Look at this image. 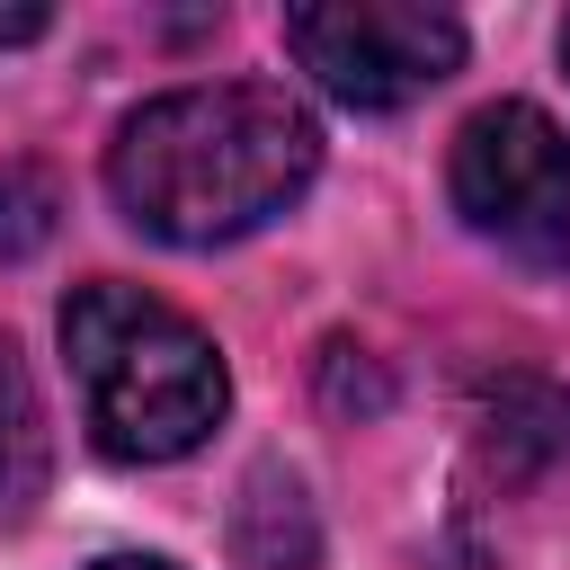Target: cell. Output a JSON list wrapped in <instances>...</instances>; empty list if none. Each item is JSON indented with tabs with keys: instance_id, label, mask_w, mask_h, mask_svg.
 I'll use <instances>...</instances> for the list:
<instances>
[{
	"instance_id": "cell-1",
	"label": "cell",
	"mask_w": 570,
	"mask_h": 570,
	"mask_svg": "<svg viewBox=\"0 0 570 570\" xmlns=\"http://www.w3.org/2000/svg\"><path fill=\"white\" fill-rule=\"evenodd\" d=\"M321 169V125L276 80H205L142 98L107 142V196L169 249H214L276 223Z\"/></svg>"
},
{
	"instance_id": "cell-2",
	"label": "cell",
	"mask_w": 570,
	"mask_h": 570,
	"mask_svg": "<svg viewBox=\"0 0 570 570\" xmlns=\"http://www.w3.org/2000/svg\"><path fill=\"white\" fill-rule=\"evenodd\" d=\"M62 356H71L89 436L116 463H178L232 410L223 347L187 312H169L142 285H116V276L71 285V303H62Z\"/></svg>"
},
{
	"instance_id": "cell-3",
	"label": "cell",
	"mask_w": 570,
	"mask_h": 570,
	"mask_svg": "<svg viewBox=\"0 0 570 570\" xmlns=\"http://www.w3.org/2000/svg\"><path fill=\"white\" fill-rule=\"evenodd\" d=\"M445 187H454V214L508 258L570 267V134L534 98H499L463 116Z\"/></svg>"
},
{
	"instance_id": "cell-4",
	"label": "cell",
	"mask_w": 570,
	"mask_h": 570,
	"mask_svg": "<svg viewBox=\"0 0 570 570\" xmlns=\"http://www.w3.org/2000/svg\"><path fill=\"white\" fill-rule=\"evenodd\" d=\"M285 53L356 116L428 98L463 62V18L428 0H303L285 9Z\"/></svg>"
},
{
	"instance_id": "cell-5",
	"label": "cell",
	"mask_w": 570,
	"mask_h": 570,
	"mask_svg": "<svg viewBox=\"0 0 570 570\" xmlns=\"http://www.w3.org/2000/svg\"><path fill=\"white\" fill-rule=\"evenodd\" d=\"M53 481V436H45V401L36 374L18 356V338L0 330V525H27L36 499Z\"/></svg>"
},
{
	"instance_id": "cell-6",
	"label": "cell",
	"mask_w": 570,
	"mask_h": 570,
	"mask_svg": "<svg viewBox=\"0 0 570 570\" xmlns=\"http://www.w3.org/2000/svg\"><path fill=\"white\" fill-rule=\"evenodd\" d=\"M232 552L249 570H312L321 534H312V508H303V481L258 463L249 490H240V517H232Z\"/></svg>"
},
{
	"instance_id": "cell-7",
	"label": "cell",
	"mask_w": 570,
	"mask_h": 570,
	"mask_svg": "<svg viewBox=\"0 0 570 570\" xmlns=\"http://www.w3.org/2000/svg\"><path fill=\"white\" fill-rule=\"evenodd\" d=\"M53 214H62V187L36 160H0V258H36L53 240Z\"/></svg>"
},
{
	"instance_id": "cell-8",
	"label": "cell",
	"mask_w": 570,
	"mask_h": 570,
	"mask_svg": "<svg viewBox=\"0 0 570 570\" xmlns=\"http://www.w3.org/2000/svg\"><path fill=\"white\" fill-rule=\"evenodd\" d=\"M45 27H53L45 9H0V45H36Z\"/></svg>"
},
{
	"instance_id": "cell-9",
	"label": "cell",
	"mask_w": 570,
	"mask_h": 570,
	"mask_svg": "<svg viewBox=\"0 0 570 570\" xmlns=\"http://www.w3.org/2000/svg\"><path fill=\"white\" fill-rule=\"evenodd\" d=\"M89 570H169V561H151V552H107V561H89Z\"/></svg>"
},
{
	"instance_id": "cell-10",
	"label": "cell",
	"mask_w": 570,
	"mask_h": 570,
	"mask_svg": "<svg viewBox=\"0 0 570 570\" xmlns=\"http://www.w3.org/2000/svg\"><path fill=\"white\" fill-rule=\"evenodd\" d=\"M561 71H570V18H561Z\"/></svg>"
}]
</instances>
